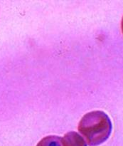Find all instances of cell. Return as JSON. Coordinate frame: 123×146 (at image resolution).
Wrapping results in <instances>:
<instances>
[{"instance_id": "cell-1", "label": "cell", "mask_w": 123, "mask_h": 146, "mask_svg": "<svg viewBox=\"0 0 123 146\" xmlns=\"http://www.w3.org/2000/svg\"><path fill=\"white\" fill-rule=\"evenodd\" d=\"M112 123L103 111L88 113L81 120L78 131L90 146H98L108 139L112 133Z\"/></svg>"}, {"instance_id": "cell-3", "label": "cell", "mask_w": 123, "mask_h": 146, "mask_svg": "<svg viewBox=\"0 0 123 146\" xmlns=\"http://www.w3.org/2000/svg\"><path fill=\"white\" fill-rule=\"evenodd\" d=\"M121 28H122V31L123 33V17H122V22H121Z\"/></svg>"}, {"instance_id": "cell-2", "label": "cell", "mask_w": 123, "mask_h": 146, "mask_svg": "<svg viewBox=\"0 0 123 146\" xmlns=\"http://www.w3.org/2000/svg\"><path fill=\"white\" fill-rule=\"evenodd\" d=\"M36 146H87L83 138L76 132H68L63 137L50 135L43 138Z\"/></svg>"}]
</instances>
